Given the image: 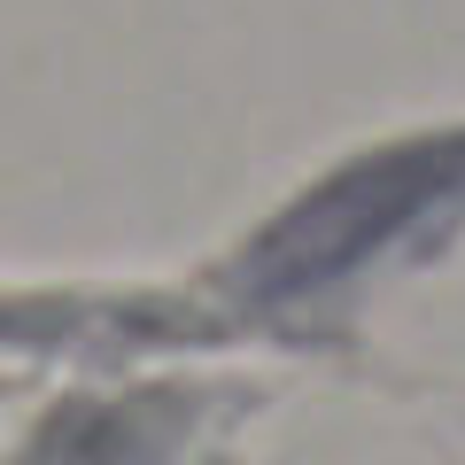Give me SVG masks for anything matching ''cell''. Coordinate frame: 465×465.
I'll return each instance as SVG.
<instances>
[]
</instances>
